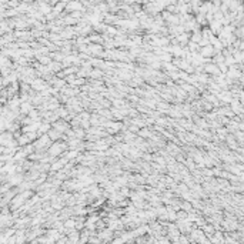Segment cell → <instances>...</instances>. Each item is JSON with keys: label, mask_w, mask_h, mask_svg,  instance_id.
<instances>
[{"label": "cell", "mask_w": 244, "mask_h": 244, "mask_svg": "<svg viewBox=\"0 0 244 244\" xmlns=\"http://www.w3.org/2000/svg\"><path fill=\"white\" fill-rule=\"evenodd\" d=\"M199 54L201 56V57H204V59H211L213 56L216 54V50H214V47H213L211 44H207V46L200 47Z\"/></svg>", "instance_id": "obj_1"}, {"label": "cell", "mask_w": 244, "mask_h": 244, "mask_svg": "<svg viewBox=\"0 0 244 244\" xmlns=\"http://www.w3.org/2000/svg\"><path fill=\"white\" fill-rule=\"evenodd\" d=\"M67 12H73V10H82L83 9V6H82V3L80 1H73V0H70L67 4H66V7H64Z\"/></svg>", "instance_id": "obj_2"}, {"label": "cell", "mask_w": 244, "mask_h": 244, "mask_svg": "<svg viewBox=\"0 0 244 244\" xmlns=\"http://www.w3.org/2000/svg\"><path fill=\"white\" fill-rule=\"evenodd\" d=\"M62 134H63V133H60V131H57L56 128H51V127H50V130L47 131V136L50 137V140H51V141L62 140Z\"/></svg>", "instance_id": "obj_3"}, {"label": "cell", "mask_w": 244, "mask_h": 244, "mask_svg": "<svg viewBox=\"0 0 244 244\" xmlns=\"http://www.w3.org/2000/svg\"><path fill=\"white\" fill-rule=\"evenodd\" d=\"M89 77L90 79H93V80H94V79H100V77H103L102 69H99V67H97V69H91L90 73H89Z\"/></svg>", "instance_id": "obj_4"}, {"label": "cell", "mask_w": 244, "mask_h": 244, "mask_svg": "<svg viewBox=\"0 0 244 244\" xmlns=\"http://www.w3.org/2000/svg\"><path fill=\"white\" fill-rule=\"evenodd\" d=\"M137 134L141 136V137H151V133H150V130H147V128H143V130H139L137 131Z\"/></svg>", "instance_id": "obj_5"}, {"label": "cell", "mask_w": 244, "mask_h": 244, "mask_svg": "<svg viewBox=\"0 0 244 244\" xmlns=\"http://www.w3.org/2000/svg\"><path fill=\"white\" fill-rule=\"evenodd\" d=\"M64 7H66V3H63V1H60V3H57V6L54 7V13H59V12H62Z\"/></svg>", "instance_id": "obj_6"}, {"label": "cell", "mask_w": 244, "mask_h": 244, "mask_svg": "<svg viewBox=\"0 0 244 244\" xmlns=\"http://www.w3.org/2000/svg\"><path fill=\"white\" fill-rule=\"evenodd\" d=\"M128 131H131V133H137V131H139V127H137L136 124H133V126L128 127Z\"/></svg>", "instance_id": "obj_7"}, {"label": "cell", "mask_w": 244, "mask_h": 244, "mask_svg": "<svg viewBox=\"0 0 244 244\" xmlns=\"http://www.w3.org/2000/svg\"><path fill=\"white\" fill-rule=\"evenodd\" d=\"M60 1H63V3H69L70 0H60Z\"/></svg>", "instance_id": "obj_8"}]
</instances>
